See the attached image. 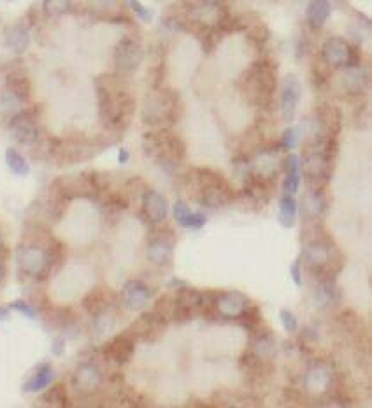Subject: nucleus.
Here are the masks:
<instances>
[{
	"label": "nucleus",
	"instance_id": "nucleus-1",
	"mask_svg": "<svg viewBox=\"0 0 372 408\" xmlns=\"http://www.w3.org/2000/svg\"><path fill=\"white\" fill-rule=\"evenodd\" d=\"M197 185L200 190V203L207 208H222L232 201V187L219 173L211 169H197Z\"/></svg>",
	"mask_w": 372,
	"mask_h": 408
},
{
	"label": "nucleus",
	"instance_id": "nucleus-2",
	"mask_svg": "<svg viewBox=\"0 0 372 408\" xmlns=\"http://www.w3.org/2000/svg\"><path fill=\"white\" fill-rule=\"evenodd\" d=\"M18 267L29 277H41L49 270V254L37 245H21L18 248Z\"/></svg>",
	"mask_w": 372,
	"mask_h": 408
},
{
	"label": "nucleus",
	"instance_id": "nucleus-3",
	"mask_svg": "<svg viewBox=\"0 0 372 408\" xmlns=\"http://www.w3.org/2000/svg\"><path fill=\"white\" fill-rule=\"evenodd\" d=\"M252 88L255 99L260 106H269L276 90V74L274 69L267 62H258L252 69Z\"/></svg>",
	"mask_w": 372,
	"mask_h": 408
},
{
	"label": "nucleus",
	"instance_id": "nucleus-4",
	"mask_svg": "<svg viewBox=\"0 0 372 408\" xmlns=\"http://www.w3.org/2000/svg\"><path fill=\"white\" fill-rule=\"evenodd\" d=\"M321 58L332 67H353L358 66L355 62V50L349 46L343 37H329L321 46Z\"/></svg>",
	"mask_w": 372,
	"mask_h": 408
},
{
	"label": "nucleus",
	"instance_id": "nucleus-5",
	"mask_svg": "<svg viewBox=\"0 0 372 408\" xmlns=\"http://www.w3.org/2000/svg\"><path fill=\"white\" fill-rule=\"evenodd\" d=\"M332 164L330 158L325 157V153L321 152L320 146L314 152L307 153L306 158H304V164H301V168L304 169V176H306L307 181L311 185H320L329 181L330 178V171L329 165Z\"/></svg>",
	"mask_w": 372,
	"mask_h": 408
},
{
	"label": "nucleus",
	"instance_id": "nucleus-6",
	"mask_svg": "<svg viewBox=\"0 0 372 408\" xmlns=\"http://www.w3.org/2000/svg\"><path fill=\"white\" fill-rule=\"evenodd\" d=\"M102 385V373L92 362H85L79 366L72 377V387L83 396L95 394Z\"/></svg>",
	"mask_w": 372,
	"mask_h": 408
},
{
	"label": "nucleus",
	"instance_id": "nucleus-7",
	"mask_svg": "<svg viewBox=\"0 0 372 408\" xmlns=\"http://www.w3.org/2000/svg\"><path fill=\"white\" fill-rule=\"evenodd\" d=\"M115 62L116 67L123 73H130L135 71L143 62V48L139 46V43H135L130 37H125L118 43L115 50Z\"/></svg>",
	"mask_w": 372,
	"mask_h": 408
},
{
	"label": "nucleus",
	"instance_id": "nucleus-8",
	"mask_svg": "<svg viewBox=\"0 0 372 408\" xmlns=\"http://www.w3.org/2000/svg\"><path fill=\"white\" fill-rule=\"evenodd\" d=\"M151 297H153V290L139 280L127 282L121 290V301H123L125 308L130 310V312H143L151 301Z\"/></svg>",
	"mask_w": 372,
	"mask_h": 408
},
{
	"label": "nucleus",
	"instance_id": "nucleus-9",
	"mask_svg": "<svg viewBox=\"0 0 372 408\" xmlns=\"http://www.w3.org/2000/svg\"><path fill=\"white\" fill-rule=\"evenodd\" d=\"M301 93L302 90L299 78L295 74H288L283 83V92H281V111H283V118L286 122H294Z\"/></svg>",
	"mask_w": 372,
	"mask_h": 408
},
{
	"label": "nucleus",
	"instance_id": "nucleus-10",
	"mask_svg": "<svg viewBox=\"0 0 372 408\" xmlns=\"http://www.w3.org/2000/svg\"><path fill=\"white\" fill-rule=\"evenodd\" d=\"M215 310L225 319H239L242 312L248 306V297L244 294L237 292V290H230V292H222L216 296Z\"/></svg>",
	"mask_w": 372,
	"mask_h": 408
},
{
	"label": "nucleus",
	"instance_id": "nucleus-11",
	"mask_svg": "<svg viewBox=\"0 0 372 408\" xmlns=\"http://www.w3.org/2000/svg\"><path fill=\"white\" fill-rule=\"evenodd\" d=\"M304 385H306V391L311 392V394H325L330 389V385H332V369L325 362H316V364H313L307 369Z\"/></svg>",
	"mask_w": 372,
	"mask_h": 408
},
{
	"label": "nucleus",
	"instance_id": "nucleus-12",
	"mask_svg": "<svg viewBox=\"0 0 372 408\" xmlns=\"http://www.w3.org/2000/svg\"><path fill=\"white\" fill-rule=\"evenodd\" d=\"M9 128L13 138L24 146H32L39 138V128L26 113H14Z\"/></svg>",
	"mask_w": 372,
	"mask_h": 408
},
{
	"label": "nucleus",
	"instance_id": "nucleus-13",
	"mask_svg": "<svg viewBox=\"0 0 372 408\" xmlns=\"http://www.w3.org/2000/svg\"><path fill=\"white\" fill-rule=\"evenodd\" d=\"M190 16L193 21H197L199 25L207 26V29H215L225 24L227 14L223 11L222 6H218L216 2H202L197 4L190 11Z\"/></svg>",
	"mask_w": 372,
	"mask_h": 408
},
{
	"label": "nucleus",
	"instance_id": "nucleus-14",
	"mask_svg": "<svg viewBox=\"0 0 372 408\" xmlns=\"http://www.w3.org/2000/svg\"><path fill=\"white\" fill-rule=\"evenodd\" d=\"M143 211L151 224H160L169 215V203L157 190H144Z\"/></svg>",
	"mask_w": 372,
	"mask_h": 408
},
{
	"label": "nucleus",
	"instance_id": "nucleus-15",
	"mask_svg": "<svg viewBox=\"0 0 372 408\" xmlns=\"http://www.w3.org/2000/svg\"><path fill=\"white\" fill-rule=\"evenodd\" d=\"M134 350L135 345L132 335H120L105 345L104 354L109 361L116 362V364H127L134 356Z\"/></svg>",
	"mask_w": 372,
	"mask_h": 408
},
{
	"label": "nucleus",
	"instance_id": "nucleus-16",
	"mask_svg": "<svg viewBox=\"0 0 372 408\" xmlns=\"http://www.w3.org/2000/svg\"><path fill=\"white\" fill-rule=\"evenodd\" d=\"M165 326L167 322L162 317H158L157 313H146L130 327V335L138 336L140 340H153L160 335Z\"/></svg>",
	"mask_w": 372,
	"mask_h": 408
},
{
	"label": "nucleus",
	"instance_id": "nucleus-17",
	"mask_svg": "<svg viewBox=\"0 0 372 408\" xmlns=\"http://www.w3.org/2000/svg\"><path fill=\"white\" fill-rule=\"evenodd\" d=\"M326 203L324 194L318 188H311L302 199V213L307 220H320L325 215Z\"/></svg>",
	"mask_w": 372,
	"mask_h": 408
},
{
	"label": "nucleus",
	"instance_id": "nucleus-18",
	"mask_svg": "<svg viewBox=\"0 0 372 408\" xmlns=\"http://www.w3.org/2000/svg\"><path fill=\"white\" fill-rule=\"evenodd\" d=\"M343 85L344 88L348 90L349 93L356 96V93H362L363 90L369 85V78H367V73L358 66L346 67L343 76Z\"/></svg>",
	"mask_w": 372,
	"mask_h": 408
},
{
	"label": "nucleus",
	"instance_id": "nucleus-19",
	"mask_svg": "<svg viewBox=\"0 0 372 408\" xmlns=\"http://www.w3.org/2000/svg\"><path fill=\"white\" fill-rule=\"evenodd\" d=\"M148 259L158 266H165L172 259V241L167 238H157L148 247Z\"/></svg>",
	"mask_w": 372,
	"mask_h": 408
},
{
	"label": "nucleus",
	"instance_id": "nucleus-20",
	"mask_svg": "<svg viewBox=\"0 0 372 408\" xmlns=\"http://www.w3.org/2000/svg\"><path fill=\"white\" fill-rule=\"evenodd\" d=\"M307 24L313 29H321L330 16V4L329 0H313L307 7Z\"/></svg>",
	"mask_w": 372,
	"mask_h": 408
},
{
	"label": "nucleus",
	"instance_id": "nucleus-21",
	"mask_svg": "<svg viewBox=\"0 0 372 408\" xmlns=\"http://www.w3.org/2000/svg\"><path fill=\"white\" fill-rule=\"evenodd\" d=\"M314 300L320 308H329V306L336 305L339 300V290H337L336 280H320L316 292H314Z\"/></svg>",
	"mask_w": 372,
	"mask_h": 408
},
{
	"label": "nucleus",
	"instance_id": "nucleus-22",
	"mask_svg": "<svg viewBox=\"0 0 372 408\" xmlns=\"http://www.w3.org/2000/svg\"><path fill=\"white\" fill-rule=\"evenodd\" d=\"M279 224L283 228L290 229L294 228L297 222V201L291 194H284L279 201Z\"/></svg>",
	"mask_w": 372,
	"mask_h": 408
},
{
	"label": "nucleus",
	"instance_id": "nucleus-23",
	"mask_svg": "<svg viewBox=\"0 0 372 408\" xmlns=\"http://www.w3.org/2000/svg\"><path fill=\"white\" fill-rule=\"evenodd\" d=\"M6 44L14 53H24L30 44L29 29H26V26H24V25H16V26H13V29L7 30Z\"/></svg>",
	"mask_w": 372,
	"mask_h": 408
},
{
	"label": "nucleus",
	"instance_id": "nucleus-24",
	"mask_svg": "<svg viewBox=\"0 0 372 408\" xmlns=\"http://www.w3.org/2000/svg\"><path fill=\"white\" fill-rule=\"evenodd\" d=\"M55 379V372L49 364H43L37 368V372L33 373L32 379L25 384V391L26 392H39L43 389H46L49 384Z\"/></svg>",
	"mask_w": 372,
	"mask_h": 408
},
{
	"label": "nucleus",
	"instance_id": "nucleus-25",
	"mask_svg": "<svg viewBox=\"0 0 372 408\" xmlns=\"http://www.w3.org/2000/svg\"><path fill=\"white\" fill-rule=\"evenodd\" d=\"M6 162H7V168L13 171V175L16 176H29L30 175V165L29 162L21 157L16 150L9 148L6 152Z\"/></svg>",
	"mask_w": 372,
	"mask_h": 408
},
{
	"label": "nucleus",
	"instance_id": "nucleus-26",
	"mask_svg": "<svg viewBox=\"0 0 372 408\" xmlns=\"http://www.w3.org/2000/svg\"><path fill=\"white\" fill-rule=\"evenodd\" d=\"M43 7L49 18H58L71 9V0H44Z\"/></svg>",
	"mask_w": 372,
	"mask_h": 408
},
{
	"label": "nucleus",
	"instance_id": "nucleus-27",
	"mask_svg": "<svg viewBox=\"0 0 372 408\" xmlns=\"http://www.w3.org/2000/svg\"><path fill=\"white\" fill-rule=\"evenodd\" d=\"M43 399L48 403V405H55V407H66L67 402H69L63 385H55V387L49 389Z\"/></svg>",
	"mask_w": 372,
	"mask_h": 408
},
{
	"label": "nucleus",
	"instance_id": "nucleus-28",
	"mask_svg": "<svg viewBox=\"0 0 372 408\" xmlns=\"http://www.w3.org/2000/svg\"><path fill=\"white\" fill-rule=\"evenodd\" d=\"M20 97L16 96V93H13L9 90V92L2 93L0 96V111L2 113H16L18 106H20Z\"/></svg>",
	"mask_w": 372,
	"mask_h": 408
},
{
	"label": "nucleus",
	"instance_id": "nucleus-29",
	"mask_svg": "<svg viewBox=\"0 0 372 408\" xmlns=\"http://www.w3.org/2000/svg\"><path fill=\"white\" fill-rule=\"evenodd\" d=\"M284 194H291L295 195L301 188V171H295V173H286L284 176Z\"/></svg>",
	"mask_w": 372,
	"mask_h": 408
},
{
	"label": "nucleus",
	"instance_id": "nucleus-30",
	"mask_svg": "<svg viewBox=\"0 0 372 408\" xmlns=\"http://www.w3.org/2000/svg\"><path fill=\"white\" fill-rule=\"evenodd\" d=\"M206 222L207 218L204 217L202 213H193V211H190L183 220L180 222V225L181 228H188V229H200L206 225Z\"/></svg>",
	"mask_w": 372,
	"mask_h": 408
},
{
	"label": "nucleus",
	"instance_id": "nucleus-31",
	"mask_svg": "<svg viewBox=\"0 0 372 408\" xmlns=\"http://www.w3.org/2000/svg\"><path fill=\"white\" fill-rule=\"evenodd\" d=\"M301 127H290L284 131L283 134V146L286 150H294L295 146L299 145V141H301Z\"/></svg>",
	"mask_w": 372,
	"mask_h": 408
},
{
	"label": "nucleus",
	"instance_id": "nucleus-32",
	"mask_svg": "<svg viewBox=\"0 0 372 408\" xmlns=\"http://www.w3.org/2000/svg\"><path fill=\"white\" fill-rule=\"evenodd\" d=\"M279 319H281V324H283V327L288 332H295L299 330V322H297V317L294 315V313L290 312V310H281L279 312Z\"/></svg>",
	"mask_w": 372,
	"mask_h": 408
},
{
	"label": "nucleus",
	"instance_id": "nucleus-33",
	"mask_svg": "<svg viewBox=\"0 0 372 408\" xmlns=\"http://www.w3.org/2000/svg\"><path fill=\"white\" fill-rule=\"evenodd\" d=\"M128 6H130V9L134 11V13L138 14V16L143 21H151V20H153V11L148 9L146 6H143V4H140L139 0H128Z\"/></svg>",
	"mask_w": 372,
	"mask_h": 408
},
{
	"label": "nucleus",
	"instance_id": "nucleus-34",
	"mask_svg": "<svg viewBox=\"0 0 372 408\" xmlns=\"http://www.w3.org/2000/svg\"><path fill=\"white\" fill-rule=\"evenodd\" d=\"M284 171L286 173H295V171H301V157L295 153H290L284 160Z\"/></svg>",
	"mask_w": 372,
	"mask_h": 408
},
{
	"label": "nucleus",
	"instance_id": "nucleus-35",
	"mask_svg": "<svg viewBox=\"0 0 372 408\" xmlns=\"http://www.w3.org/2000/svg\"><path fill=\"white\" fill-rule=\"evenodd\" d=\"M11 308L13 310H18L20 313H24L25 317H29V319H36V310L32 308L29 303H25V301H14L13 305H11Z\"/></svg>",
	"mask_w": 372,
	"mask_h": 408
},
{
	"label": "nucleus",
	"instance_id": "nucleus-36",
	"mask_svg": "<svg viewBox=\"0 0 372 408\" xmlns=\"http://www.w3.org/2000/svg\"><path fill=\"white\" fill-rule=\"evenodd\" d=\"M190 206L186 203L183 201H177V203H174V208H172V213H174V218H176V222L180 224L181 220L186 217V215L190 213Z\"/></svg>",
	"mask_w": 372,
	"mask_h": 408
},
{
	"label": "nucleus",
	"instance_id": "nucleus-37",
	"mask_svg": "<svg viewBox=\"0 0 372 408\" xmlns=\"http://www.w3.org/2000/svg\"><path fill=\"white\" fill-rule=\"evenodd\" d=\"M290 273H291V280L297 287H302V273H301V259L295 260L290 266Z\"/></svg>",
	"mask_w": 372,
	"mask_h": 408
},
{
	"label": "nucleus",
	"instance_id": "nucleus-38",
	"mask_svg": "<svg viewBox=\"0 0 372 408\" xmlns=\"http://www.w3.org/2000/svg\"><path fill=\"white\" fill-rule=\"evenodd\" d=\"M63 349H66V342H63L62 338H56L55 342H53V354H55V356H62Z\"/></svg>",
	"mask_w": 372,
	"mask_h": 408
},
{
	"label": "nucleus",
	"instance_id": "nucleus-39",
	"mask_svg": "<svg viewBox=\"0 0 372 408\" xmlns=\"http://www.w3.org/2000/svg\"><path fill=\"white\" fill-rule=\"evenodd\" d=\"M128 158H130V153H128L127 150L125 148L118 150V162H120V164H127Z\"/></svg>",
	"mask_w": 372,
	"mask_h": 408
},
{
	"label": "nucleus",
	"instance_id": "nucleus-40",
	"mask_svg": "<svg viewBox=\"0 0 372 408\" xmlns=\"http://www.w3.org/2000/svg\"><path fill=\"white\" fill-rule=\"evenodd\" d=\"M185 285H186V283L183 280H177V278H172V280L169 282V285H167V287H169V289H172V287H174V289H181V287H185Z\"/></svg>",
	"mask_w": 372,
	"mask_h": 408
},
{
	"label": "nucleus",
	"instance_id": "nucleus-41",
	"mask_svg": "<svg viewBox=\"0 0 372 408\" xmlns=\"http://www.w3.org/2000/svg\"><path fill=\"white\" fill-rule=\"evenodd\" d=\"M7 317V310L6 308H0V320H4Z\"/></svg>",
	"mask_w": 372,
	"mask_h": 408
},
{
	"label": "nucleus",
	"instance_id": "nucleus-42",
	"mask_svg": "<svg viewBox=\"0 0 372 408\" xmlns=\"http://www.w3.org/2000/svg\"><path fill=\"white\" fill-rule=\"evenodd\" d=\"M2 278H4V266L2 262H0V283H2Z\"/></svg>",
	"mask_w": 372,
	"mask_h": 408
}]
</instances>
